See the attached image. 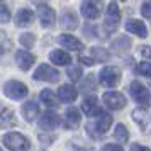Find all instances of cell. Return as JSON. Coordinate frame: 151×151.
<instances>
[{"instance_id": "obj_1", "label": "cell", "mask_w": 151, "mask_h": 151, "mask_svg": "<svg viewBox=\"0 0 151 151\" xmlns=\"http://www.w3.org/2000/svg\"><path fill=\"white\" fill-rule=\"evenodd\" d=\"M2 143L10 151H27L31 148V141L26 136H22L21 132H7Z\"/></svg>"}, {"instance_id": "obj_2", "label": "cell", "mask_w": 151, "mask_h": 151, "mask_svg": "<svg viewBox=\"0 0 151 151\" xmlns=\"http://www.w3.org/2000/svg\"><path fill=\"white\" fill-rule=\"evenodd\" d=\"M131 93H132L134 100H136L141 107H150L151 93H150V90L146 88L141 82H137V80L131 82Z\"/></svg>"}, {"instance_id": "obj_3", "label": "cell", "mask_w": 151, "mask_h": 151, "mask_svg": "<svg viewBox=\"0 0 151 151\" xmlns=\"http://www.w3.org/2000/svg\"><path fill=\"white\" fill-rule=\"evenodd\" d=\"M100 83H102L104 87H116L119 85L121 82V78H122V73H121V70L117 68V66H105V68L100 71Z\"/></svg>"}, {"instance_id": "obj_4", "label": "cell", "mask_w": 151, "mask_h": 151, "mask_svg": "<svg viewBox=\"0 0 151 151\" xmlns=\"http://www.w3.org/2000/svg\"><path fill=\"white\" fill-rule=\"evenodd\" d=\"M121 21V9L117 5L116 2H110L109 5H107V15H105V22H104V26H105V32H114L117 27V24Z\"/></svg>"}, {"instance_id": "obj_5", "label": "cell", "mask_w": 151, "mask_h": 151, "mask_svg": "<svg viewBox=\"0 0 151 151\" xmlns=\"http://www.w3.org/2000/svg\"><path fill=\"white\" fill-rule=\"evenodd\" d=\"M102 10H104L102 0H87V2L82 4V15L85 19H90V21L99 19Z\"/></svg>"}, {"instance_id": "obj_6", "label": "cell", "mask_w": 151, "mask_h": 151, "mask_svg": "<svg viewBox=\"0 0 151 151\" xmlns=\"http://www.w3.org/2000/svg\"><path fill=\"white\" fill-rule=\"evenodd\" d=\"M4 93L9 97V99H14V100H21L27 95V87L24 83L17 82V80H10V82L5 83L4 87Z\"/></svg>"}, {"instance_id": "obj_7", "label": "cell", "mask_w": 151, "mask_h": 151, "mask_svg": "<svg viewBox=\"0 0 151 151\" xmlns=\"http://www.w3.org/2000/svg\"><path fill=\"white\" fill-rule=\"evenodd\" d=\"M32 76H34V80H39V82H55L56 83L60 80V73L55 68H51L49 65H39Z\"/></svg>"}, {"instance_id": "obj_8", "label": "cell", "mask_w": 151, "mask_h": 151, "mask_svg": "<svg viewBox=\"0 0 151 151\" xmlns=\"http://www.w3.org/2000/svg\"><path fill=\"white\" fill-rule=\"evenodd\" d=\"M104 104L107 105V109L110 110H121L126 107V97L122 93H119V92H107V93H104Z\"/></svg>"}, {"instance_id": "obj_9", "label": "cell", "mask_w": 151, "mask_h": 151, "mask_svg": "<svg viewBox=\"0 0 151 151\" xmlns=\"http://www.w3.org/2000/svg\"><path fill=\"white\" fill-rule=\"evenodd\" d=\"M132 119H134V122L139 126V129L143 131L144 134H150L151 132V117L146 110L136 109L132 112Z\"/></svg>"}, {"instance_id": "obj_10", "label": "cell", "mask_w": 151, "mask_h": 151, "mask_svg": "<svg viewBox=\"0 0 151 151\" xmlns=\"http://www.w3.org/2000/svg\"><path fill=\"white\" fill-rule=\"evenodd\" d=\"M37 15H39V22H41L42 27H51L55 24V10L48 5L41 4L37 7Z\"/></svg>"}, {"instance_id": "obj_11", "label": "cell", "mask_w": 151, "mask_h": 151, "mask_svg": "<svg viewBox=\"0 0 151 151\" xmlns=\"http://www.w3.org/2000/svg\"><path fill=\"white\" fill-rule=\"evenodd\" d=\"M39 126H41L42 129H46V131H53V129H56V127L60 126V117H58L56 112L48 110V112H44V114L41 116Z\"/></svg>"}, {"instance_id": "obj_12", "label": "cell", "mask_w": 151, "mask_h": 151, "mask_svg": "<svg viewBox=\"0 0 151 151\" xmlns=\"http://www.w3.org/2000/svg\"><path fill=\"white\" fill-rule=\"evenodd\" d=\"M82 110L85 112V116L93 117V116H100V105H99V100L97 97H87L82 102Z\"/></svg>"}, {"instance_id": "obj_13", "label": "cell", "mask_w": 151, "mask_h": 151, "mask_svg": "<svg viewBox=\"0 0 151 151\" xmlns=\"http://www.w3.org/2000/svg\"><path fill=\"white\" fill-rule=\"evenodd\" d=\"M15 61H17V66L21 70H29L34 65L36 58L31 55V53H27L26 49H21V51L15 53Z\"/></svg>"}, {"instance_id": "obj_14", "label": "cell", "mask_w": 151, "mask_h": 151, "mask_svg": "<svg viewBox=\"0 0 151 151\" xmlns=\"http://www.w3.org/2000/svg\"><path fill=\"white\" fill-rule=\"evenodd\" d=\"M58 42L61 44L63 48L71 49V51H83V44L76 37H73V36H70V34H61L58 37Z\"/></svg>"}, {"instance_id": "obj_15", "label": "cell", "mask_w": 151, "mask_h": 151, "mask_svg": "<svg viewBox=\"0 0 151 151\" xmlns=\"http://www.w3.org/2000/svg\"><path fill=\"white\" fill-rule=\"evenodd\" d=\"M58 97H60V100L61 102H66V104H71L76 100V97H78V92L73 85H63L60 87L58 90Z\"/></svg>"}, {"instance_id": "obj_16", "label": "cell", "mask_w": 151, "mask_h": 151, "mask_svg": "<svg viewBox=\"0 0 151 151\" xmlns=\"http://www.w3.org/2000/svg\"><path fill=\"white\" fill-rule=\"evenodd\" d=\"M126 29L132 32V34H136L137 37H146L148 36V29L144 26L141 21H137V19H129V21L126 22Z\"/></svg>"}, {"instance_id": "obj_17", "label": "cell", "mask_w": 151, "mask_h": 151, "mask_svg": "<svg viewBox=\"0 0 151 151\" xmlns=\"http://www.w3.org/2000/svg\"><path fill=\"white\" fill-rule=\"evenodd\" d=\"M61 27L66 29V31H71V29L78 27V15L73 12V10H65L61 15Z\"/></svg>"}, {"instance_id": "obj_18", "label": "cell", "mask_w": 151, "mask_h": 151, "mask_svg": "<svg viewBox=\"0 0 151 151\" xmlns=\"http://www.w3.org/2000/svg\"><path fill=\"white\" fill-rule=\"evenodd\" d=\"M39 114V105H37V102H34V100H27V102L22 105V116H24V119L26 121H34L36 116Z\"/></svg>"}, {"instance_id": "obj_19", "label": "cell", "mask_w": 151, "mask_h": 151, "mask_svg": "<svg viewBox=\"0 0 151 151\" xmlns=\"http://www.w3.org/2000/svg\"><path fill=\"white\" fill-rule=\"evenodd\" d=\"M34 21V12L31 10V9H21L17 15H15V24L19 26V27H26L29 26L31 22Z\"/></svg>"}, {"instance_id": "obj_20", "label": "cell", "mask_w": 151, "mask_h": 151, "mask_svg": "<svg viewBox=\"0 0 151 151\" xmlns=\"http://www.w3.org/2000/svg\"><path fill=\"white\" fill-rule=\"evenodd\" d=\"M49 60L55 63V65H60V66H66V65L71 63V58H70L68 53L63 51V49H55V51H51Z\"/></svg>"}, {"instance_id": "obj_21", "label": "cell", "mask_w": 151, "mask_h": 151, "mask_svg": "<svg viewBox=\"0 0 151 151\" xmlns=\"http://www.w3.org/2000/svg\"><path fill=\"white\" fill-rule=\"evenodd\" d=\"M65 122L68 124L70 129L76 127V126L80 124V110L75 109V107H70V109H66V112H65ZM66 124H65V126H66Z\"/></svg>"}, {"instance_id": "obj_22", "label": "cell", "mask_w": 151, "mask_h": 151, "mask_svg": "<svg viewBox=\"0 0 151 151\" xmlns=\"http://www.w3.org/2000/svg\"><path fill=\"white\" fill-rule=\"evenodd\" d=\"M39 97H41V100L46 104L48 107H58V105H60V99L53 93V90H49V88L41 90Z\"/></svg>"}, {"instance_id": "obj_23", "label": "cell", "mask_w": 151, "mask_h": 151, "mask_svg": "<svg viewBox=\"0 0 151 151\" xmlns=\"http://www.w3.org/2000/svg\"><path fill=\"white\" fill-rule=\"evenodd\" d=\"M97 127H99V131L100 132H107V131L110 129V126H112V116L110 114H107V112H102L100 116H99V121H97Z\"/></svg>"}, {"instance_id": "obj_24", "label": "cell", "mask_w": 151, "mask_h": 151, "mask_svg": "<svg viewBox=\"0 0 151 151\" xmlns=\"http://www.w3.org/2000/svg\"><path fill=\"white\" fill-rule=\"evenodd\" d=\"M129 48H131V39L127 36H121V37H117L116 41L112 42V49L117 51V53H124Z\"/></svg>"}, {"instance_id": "obj_25", "label": "cell", "mask_w": 151, "mask_h": 151, "mask_svg": "<svg viewBox=\"0 0 151 151\" xmlns=\"http://www.w3.org/2000/svg\"><path fill=\"white\" fill-rule=\"evenodd\" d=\"M80 92H82L83 95H92L95 92V80H93L92 75L85 76L83 83H80Z\"/></svg>"}, {"instance_id": "obj_26", "label": "cell", "mask_w": 151, "mask_h": 151, "mask_svg": "<svg viewBox=\"0 0 151 151\" xmlns=\"http://www.w3.org/2000/svg\"><path fill=\"white\" fill-rule=\"evenodd\" d=\"M90 53H92V56H93V60L95 61H107L110 58L109 51L104 48H92L90 49Z\"/></svg>"}, {"instance_id": "obj_27", "label": "cell", "mask_w": 151, "mask_h": 151, "mask_svg": "<svg viewBox=\"0 0 151 151\" xmlns=\"http://www.w3.org/2000/svg\"><path fill=\"white\" fill-rule=\"evenodd\" d=\"M114 137H116L117 141H121V143H126L127 141V137H129V132L126 129V126L124 124H119L114 131Z\"/></svg>"}, {"instance_id": "obj_28", "label": "cell", "mask_w": 151, "mask_h": 151, "mask_svg": "<svg viewBox=\"0 0 151 151\" xmlns=\"http://www.w3.org/2000/svg\"><path fill=\"white\" fill-rule=\"evenodd\" d=\"M19 41H21V44L24 48H32L34 42H36V36L31 34V32H24V34H21Z\"/></svg>"}, {"instance_id": "obj_29", "label": "cell", "mask_w": 151, "mask_h": 151, "mask_svg": "<svg viewBox=\"0 0 151 151\" xmlns=\"http://www.w3.org/2000/svg\"><path fill=\"white\" fill-rule=\"evenodd\" d=\"M7 126H15V117L12 112L4 109L2 110V127H7Z\"/></svg>"}, {"instance_id": "obj_30", "label": "cell", "mask_w": 151, "mask_h": 151, "mask_svg": "<svg viewBox=\"0 0 151 151\" xmlns=\"http://www.w3.org/2000/svg\"><path fill=\"white\" fill-rule=\"evenodd\" d=\"M66 71H68V76L73 82H78L82 78V68H78V66H70Z\"/></svg>"}, {"instance_id": "obj_31", "label": "cell", "mask_w": 151, "mask_h": 151, "mask_svg": "<svg viewBox=\"0 0 151 151\" xmlns=\"http://www.w3.org/2000/svg\"><path fill=\"white\" fill-rule=\"evenodd\" d=\"M137 73H141V75H144V76H151V63L141 61L137 65Z\"/></svg>"}, {"instance_id": "obj_32", "label": "cell", "mask_w": 151, "mask_h": 151, "mask_svg": "<svg viewBox=\"0 0 151 151\" xmlns=\"http://www.w3.org/2000/svg\"><path fill=\"white\" fill-rule=\"evenodd\" d=\"M87 132H88L93 139H99V137H100V134H102V132L99 131V127H97V124H92V122L87 124Z\"/></svg>"}, {"instance_id": "obj_33", "label": "cell", "mask_w": 151, "mask_h": 151, "mask_svg": "<svg viewBox=\"0 0 151 151\" xmlns=\"http://www.w3.org/2000/svg\"><path fill=\"white\" fill-rule=\"evenodd\" d=\"M141 14L146 19H151V0H144L143 7H141Z\"/></svg>"}, {"instance_id": "obj_34", "label": "cell", "mask_w": 151, "mask_h": 151, "mask_svg": "<svg viewBox=\"0 0 151 151\" xmlns=\"http://www.w3.org/2000/svg\"><path fill=\"white\" fill-rule=\"evenodd\" d=\"M10 19V14H9V9L7 5H5V2H2V22L5 24V22Z\"/></svg>"}, {"instance_id": "obj_35", "label": "cell", "mask_w": 151, "mask_h": 151, "mask_svg": "<svg viewBox=\"0 0 151 151\" xmlns=\"http://www.w3.org/2000/svg\"><path fill=\"white\" fill-rule=\"evenodd\" d=\"M102 151H124L119 144H105L102 148Z\"/></svg>"}, {"instance_id": "obj_36", "label": "cell", "mask_w": 151, "mask_h": 151, "mask_svg": "<svg viewBox=\"0 0 151 151\" xmlns=\"http://www.w3.org/2000/svg\"><path fill=\"white\" fill-rule=\"evenodd\" d=\"M95 29H97L95 26L92 27V26H88V24H87V26L83 27V32H85L87 36H90V37H92V36H95Z\"/></svg>"}, {"instance_id": "obj_37", "label": "cell", "mask_w": 151, "mask_h": 151, "mask_svg": "<svg viewBox=\"0 0 151 151\" xmlns=\"http://www.w3.org/2000/svg\"><path fill=\"white\" fill-rule=\"evenodd\" d=\"M139 51H141V55H143L144 58H148V60L151 58V48H148V46H143Z\"/></svg>"}, {"instance_id": "obj_38", "label": "cell", "mask_w": 151, "mask_h": 151, "mask_svg": "<svg viewBox=\"0 0 151 151\" xmlns=\"http://www.w3.org/2000/svg\"><path fill=\"white\" fill-rule=\"evenodd\" d=\"M131 151H151V150L150 148H146V146H143V144H132Z\"/></svg>"}, {"instance_id": "obj_39", "label": "cell", "mask_w": 151, "mask_h": 151, "mask_svg": "<svg viewBox=\"0 0 151 151\" xmlns=\"http://www.w3.org/2000/svg\"><path fill=\"white\" fill-rule=\"evenodd\" d=\"M7 37H5V32H2V53L7 51Z\"/></svg>"}, {"instance_id": "obj_40", "label": "cell", "mask_w": 151, "mask_h": 151, "mask_svg": "<svg viewBox=\"0 0 151 151\" xmlns=\"http://www.w3.org/2000/svg\"><path fill=\"white\" fill-rule=\"evenodd\" d=\"M80 61H82V63H85V65H93V63H95V60H93V58L90 60V58H85V56H80Z\"/></svg>"}, {"instance_id": "obj_41", "label": "cell", "mask_w": 151, "mask_h": 151, "mask_svg": "<svg viewBox=\"0 0 151 151\" xmlns=\"http://www.w3.org/2000/svg\"><path fill=\"white\" fill-rule=\"evenodd\" d=\"M32 2H36V4H42V2H48V0H32Z\"/></svg>"}]
</instances>
